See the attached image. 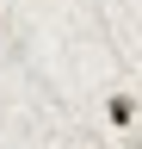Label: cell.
Listing matches in <instances>:
<instances>
[{
	"mask_svg": "<svg viewBox=\"0 0 142 149\" xmlns=\"http://www.w3.org/2000/svg\"><path fill=\"white\" fill-rule=\"evenodd\" d=\"M105 118H111V130H130L136 124V100L130 93H111V100H105Z\"/></svg>",
	"mask_w": 142,
	"mask_h": 149,
	"instance_id": "obj_1",
	"label": "cell"
}]
</instances>
